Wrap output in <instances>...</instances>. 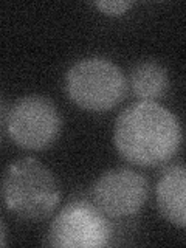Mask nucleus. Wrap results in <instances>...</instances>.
Listing matches in <instances>:
<instances>
[{
	"mask_svg": "<svg viewBox=\"0 0 186 248\" xmlns=\"http://www.w3.org/2000/svg\"><path fill=\"white\" fill-rule=\"evenodd\" d=\"M93 202L101 213L112 219L137 214L147 200L146 178L132 169L116 168L101 175L93 185Z\"/></svg>",
	"mask_w": 186,
	"mask_h": 248,
	"instance_id": "obj_6",
	"label": "nucleus"
},
{
	"mask_svg": "<svg viewBox=\"0 0 186 248\" xmlns=\"http://www.w3.org/2000/svg\"><path fill=\"white\" fill-rule=\"evenodd\" d=\"M65 89L70 99L84 110L107 112L123 101L127 82L112 61L87 58L67 72Z\"/></svg>",
	"mask_w": 186,
	"mask_h": 248,
	"instance_id": "obj_3",
	"label": "nucleus"
},
{
	"mask_svg": "<svg viewBox=\"0 0 186 248\" xmlns=\"http://www.w3.org/2000/svg\"><path fill=\"white\" fill-rule=\"evenodd\" d=\"M112 236L107 216L87 200H75L54 217L46 244L59 248H103Z\"/></svg>",
	"mask_w": 186,
	"mask_h": 248,
	"instance_id": "obj_4",
	"label": "nucleus"
},
{
	"mask_svg": "<svg viewBox=\"0 0 186 248\" xmlns=\"http://www.w3.org/2000/svg\"><path fill=\"white\" fill-rule=\"evenodd\" d=\"M6 247V227L3 223L2 216H0V248Z\"/></svg>",
	"mask_w": 186,
	"mask_h": 248,
	"instance_id": "obj_10",
	"label": "nucleus"
},
{
	"mask_svg": "<svg viewBox=\"0 0 186 248\" xmlns=\"http://www.w3.org/2000/svg\"><path fill=\"white\" fill-rule=\"evenodd\" d=\"M93 5L106 16H123L124 13L129 11L132 2H127V0H112V2L106 0V2H95Z\"/></svg>",
	"mask_w": 186,
	"mask_h": 248,
	"instance_id": "obj_9",
	"label": "nucleus"
},
{
	"mask_svg": "<svg viewBox=\"0 0 186 248\" xmlns=\"http://www.w3.org/2000/svg\"><path fill=\"white\" fill-rule=\"evenodd\" d=\"M3 116H5V104H3L2 96H0V124L3 121Z\"/></svg>",
	"mask_w": 186,
	"mask_h": 248,
	"instance_id": "obj_11",
	"label": "nucleus"
},
{
	"mask_svg": "<svg viewBox=\"0 0 186 248\" xmlns=\"http://www.w3.org/2000/svg\"><path fill=\"white\" fill-rule=\"evenodd\" d=\"M5 206L20 219L42 220L53 214L61 191L53 172L36 158H22L6 168L0 182Z\"/></svg>",
	"mask_w": 186,
	"mask_h": 248,
	"instance_id": "obj_2",
	"label": "nucleus"
},
{
	"mask_svg": "<svg viewBox=\"0 0 186 248\" xmlns=\"http://www.w3.org/2000/svg\"><path fill=\"white\" fill-rule=\"evenodd\" d=\"M61 126L56 106L45 96H23L6 113L8 134L22 149L42 151L48 147L58 138Z\"/></svg>",
	"mask_w": 186,
	"mask_h": 248,
	"instance_id": "obj_5",
	"label": "nucleus"
},
{
	"mask_svg": "<svg viewBox=\"0 0 186 248\" xmlns=\"http://www.w3.org/2000/svg\"><path fill=\"white\" fill-rule=\"evenodd\" d=\"M169 85L168 72L155 61H143L130 72V89L143 101L158 99L166 93Z\"/></svg>",
	"mask_w": 186,
	"mask_h": 248,
	"instance_id": "obj_8",
	"label": "nucleus"
},
{
	"mask_svg": "<svg viewBox=\"0 0 186 248\" xmlns=\"http://www.w3.org/2000/svg\"><path fill=\"white\" fill-rule=\"evenodd\" d=\"M157 205L161 216L177 228L186 227V170L169 168L157 183Z\"/></svg>",
	"mask_w": 186,
	"mask_h": 248,
	"instance_id": "obj_7",
	"label": "nucleus"
},
{
	"mask_svg": "<svg viewBox=\"0 0 186 248\" xmlns=\"http://www.w3.org/2000/svg\"><path fill=\"white\" fill-rule=\"evenodd\" d=\"M113 140L120 155L132 165L158 166L180 149L182 127L166 107L154 101H140L118 115Z\"/></svg>",
	"mask_w": 186,
	"mask_h": 248,
	"instance_id": "obj_1",
	"label": "nucleus"
}]
</instances>
